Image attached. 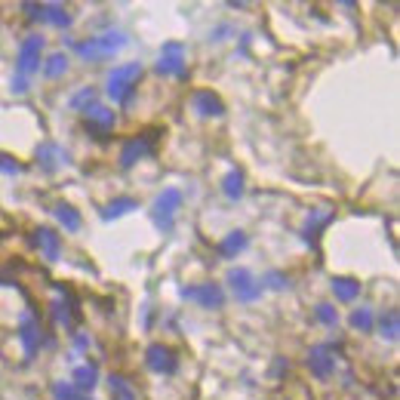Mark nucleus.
<instances>
[{
	"label": "nucleus",
	"mask_w": 400,
	"mask_h": 400,
	"mask_svg": "<svg viewBox=\"0 0 400 400\" xmlns=\"http://www.w3.org/2000/svg\"><path fill=\"white\" fill-rule=\"evenodd\" d=\"M133 210H138V200L136 197H114L111 203H105L102 206V219L105 222H114V219H123V215H129Z\"/></svg>",
	"instance_id": "obj_21"
},
{
	"label": "nucleus",
	"mask_w": 400,
	"mask_h": 400,
	"mask_svg": "<svg viewBox=\"0 0 400 400\" xmlns=\"http://www.w3.org/2000/svg\"><path fill=\"white\" fill-rule=\"evenodd\" d=\"M154 145H157V136H154V133H142V136L127 138V142H123V148H120V166L129 169V166H136L138 160L151 157Z\"/></svg>",
	"instance_id": "obj_9"
},
{
	"label": "nucleus",
	"mask_w": 400,
	"mask_h": 400,
	"mask_svg": "<svg viewBox=\"0 0 400 400\" xmlns=\"http://www.w3.org/2000/svg\"><path fill=\"white\" fill-rule=\"evenodd\" d=\"M231 31H234L231 25H219L215 31H210V41H215V43H219V41H225V34H231Z\"/></svg>",
	"instance_id": "obj_35"
},
{
	"label": "nucleus",
	"mask_w": 400,
	"mask_h": 400,
	"mask_svg": "<svg viewBox=\"0 0 400 400\" xmlns=\"http://www.w3.org/2000/svg\"><path fill=\"white\" fill-rule=\"evenodd\" d=\"M127 43H129V37L123 34V31H105V34H92V37H83V41H74L71 50L83 62H108L117 56Z\"/></svg>",
	"instance_id": "obj_2"
},
{
	"label": "nucleus",
	"mask_w": 400,
	"mask_h": 400,
	"mask_svg": "<svg viewBox=\"0 0 400 400\" xmlns=\"http://www.w3.org/2000/svg\"><path fill=\"white\" fill-rule=\"evenodd\" d=\"M243 173L241 169H228L225 179H222V194H225V200H231V203H237V200L243 197Z\"/></svg>",
	"instance_id": "obj_24"
},
{
	"label": "nucleus",
	"mask_w": 400,
	"mask_h": 400,
	"mask_svg": "<svg viewBox=\"0 0 400 400\" xmlns=\"http://www.w3.org/2000/svg\"><path fill=\"white\" fill-rule=\"evenodd\" d=\"M28 90H31V80H25V77H15V74H13V92H19V96H25Z\"/></svg>",
	"instance_id": "obj_34"
},
{
	"label": "nucleus",
	"mask_w": 400,
	"mask_h": 400,
	"mask_svg": "<svg viewBox=\"0 0 400 400\" xmlns=\"http://www.w3.org/2000/svg\"><path fill=\"white\" fill-rule=\"evenodd\" d=\"M138 80H142V65L138 62H123V65H114L105 77V92L114 105L127 108L133 105V96L138 90Z\"/></svg>",
	"instance_id": "obj_1"
},
{
	"label": "nucleus",
	"mask_w": 400,
	"mask_h": 400,
	"mask_svg": "<svg viewBox=\"0 0 400 400\" xmlns=\"http://www.w3.org/2000/svg\"><path fill=\"white\" fill-rule=\"evenodd\" d=\"M182 200L185 194L179 188H164L157 197H154V203H151V222H154V228L160 231V234H169L176 225V213L182 210Z\"/></svg>",
	"instance_id": "obj_3"
},
{
	"label": "nucleus",
	"mask_w": 400,
	"mask_h": 400,
	"mask_svg": "<svg viewBox=\"0 0 400 400\" xmlns=\"http://www.w3.org/2000/svg\"><path fill=\"white\" fill-rule=\"evenodd\" d=\"M246 246H250V237H246L243 231H228V234L219 241V246H215V252H219L222 259H237Z\"/></svg>",
	"instance_id": "obj_17"
},
{
	"label": "nucleus",
	"mask_w": 400,
	"mask_h": 400,
	"mask_svg": "<svg viewBox=\"0 0 400 400\" xmlns=\"http://www.w3.org/2000/svg\"><path fill=\"white\" fill-rule=\"evenodd\" d=\"M0 173H6V176H19V173H22V164H19V160H13L10 154H0Z\"/></svg>",
	"instance_id": "obj_33"
},
{
	"label": "nucleus",
	"mask_w": 400,
	"mask_h": 400,
	"mask_svg": "<svg viewBox=\"0 0 400 400\" xmlns=\"http://www.w3.org/2000/svg\"><path fill=\"white\" fill-rule=\"evenodd\" d=\"M329 219H333V215H329V213H311V219H308V225L302 228V241H305V243H314V241H317V234H320V228L327 225Z\"/></svg>",
	"instance_id": "obj_29"
},
{
	"label": "nucleus",
	"mask_w": 400,
	"mask_h": 400,
	"mask_svg": "<svg viewBox=\"0 0 400 400\" xmlns=\"http://www.w3.org/2000/svg\"><path fill=\"white\" fill-rule=\"evenodd\" d=\"M34 246L41 250V256L46 262H59L62 259V234H56L52 228H37L34 231Z\"/></svg>",
	"instance_id": "obj_14"
},
{
	"label": "nucleus",
	"mask_w": 400,
	"mask_h": 400,
	"mask_svg": "<svg viewBox=\"0 0 400 400\" xmlns=\"http://www.w3.org/2000/svg\"><path fill=\"white\" fill-rule=\"evenodd\" d=\"M71 385H74L77 391H80V394H90V391L99 385V366H96V364H80V366H74Z\"/></svg>",
	"instance_id": "obj_18"
},
{
	"label": "nucleus",
	"mask_w": 400,
	"mask_h": 400,
	"mask_svg": "<svg viewBox=\"0 0 400 400\" xmlns=\"http://www.w3.org/2000/svg\"><path fill=\"white\" fill-rule=\"evenodd\" d=\"M19 342H22V354L25 360H34V354L41 351V323H37L34 311H25L19 320Z\"/></svg>",
	"instance_id": "obj_11"
},
{
	"label": "nucleus",
	"mask_w": 400,
	"mask_h": 400,
	"mask_svg": "<svg viewBox=\"0 0 400 400\" xmlns=\"http://www.w3.org/2000/svg\"><path fill=\"white\" fill-rule=\"evenodd\" d=\"M41 74L46 77V80H56V77L68 74V56L65 52H52V56H46L43 65H41Z\"/></svg>",
	"instance_id": "obj_25"
},
{
	"label": "nucleus",
	"mask_w": 400,
	"mask_h": 400,
	"mask_svg": "<svg viewBox=\"0 0 400 400\" xmlns=\"http://www.w3.org/2000/svg\"><path fill=\"white\" fill-rule=\"evenodd\" d=\"M329 290H333L336 302L348 305L360 296V280H354V277H333V280H329Z\"/></svg>",
	"instance_id": "obj_19"
},
{
	"label": "nucleus",
	"mask_w": 400,
	"mask_h": 400,
	"mask_svg": "<svg viewBox=\"0 0 400 400\" xmlns=\"http://www.w3.org/2000/svg\"><path fill=\"white\" fill-rule=\"evenodd\" d=\"M37 164H41L43 173H56V169L71 164V154L62 148V145H56V142H43L41 148H37Z\"/></svg>",
	"instance_id": "obj_13"
},
{
	"label": "nucleus",
	"mask_w": 400,
	"mask_h": 400,
	"mask_svg": "<svg viewBox=\"0 0 400 400\" xmlns=\"http://www.w3.org/2000/svg\"><path fill=\"white\" fill-rule=\"evenodd\" d=\"M43 65V37L41 34H25L15 52V77L31 80Z\"/></svg>",
	"instance_id": "obj_4"
},
{
	"label": "nucleus",
	"mask_w": 400,
	"mask_h": 400,
	"mask_svg": "<svg viewBox=\"0 0 400 400\" xmlns=\"http://www.w3.org/2000/svg\"><path fill=\"white\" fill-rule=\"evenodd\" d=\"M108 385H111V397H114V400H138L133 382H129L127 376H111V379H108Z\"/></svg>",
	"instance_id": "obj_28"
},
{
	"label": "nucleus",
	"mask_w": 400,
	"mask_h": 400,
	"mask_svg": "<svg viewBox=\"0 0 400 400\" xmlns=\"http://www.w3.org/2000/svg\"><path fill=\"white\" fill-rule=\"evenodd\" d=\"M314 317H317L323 327H336V323H338V311H336V305H327V302H323V305L314 308Z\"/></svg>",
	"instance_id": "obj_32"
},
{
	"label": "nucleus",
	"mask_w": 400,
	"mask_h": 400,
	"mask_svg": "<svg viewBox=\"0 0 400 400\" xmlns=\"http://www.w3.org/2000/svg\"><path fill=\"white\" fill-rule=\"evenodd\" d=\"M52 215H56V222H59V225L68 231V234H74V231H80V228H83V219H80V213H77L71 203H65V200H62V203H56V206H52Z\"/></svg>",
	"instance_id": "obj_20"
},
{
	"label": "nucleus",
	"mask_w": 400,
	"mask_h": 400,
	"mask_svg": "<svg viewBox=\"0 0 400 400\" xmlns=\"http://www.w3.org/2000/svg\"><path fill=\"white\" fill-rule=\"evenodd\" d=\"M52 397L56 400H83V394L71 382H52Z\"/></svg>",
	"instance_id": "obj_30"
},
{
	"label": "nucleus",
	"mask_w": 400,
	"mask_h": 400,
	"mask_svg": "<svg viewBox=\"0 0 400 400\" xmlns=\"http://www.w3.org/2000/svg\"><path fill=\"white\" fill-rule=\"evenodd\" d=\"M68 105H71V111L87 114L92 105H99V90H96V87H83V90H77L74 96L68 99Z\"/></svg>",
	"instance_id": "obj_26"
},
{
	"label": "nucleus",
	"mask_w": 400,
	"mask_h": 400,
	"mask_svg": "<svg viewBox=\"0 0 400 400\" xmlns=\"http://www.w3.org/2000/svg\"><path fill=\"white\" fill-rule=\"evenodd\" d=\"M145 366L157 376H173L179 360H176L173 348H166V345H148V351H145Z\"/></svg>",
	"instance_id": "obj_12"
},
{
	"label": "nucleus",
	"mask_w": 400,
	"mask_h": 400,
	"mask_svg": "<svg viewBox=\"0 0 400 400\" xmlns=\"http://www.w3.org/2000/svg\"><path fill=\"white\" fill-rule=\"evenodd\" d=\"M179 296L185 302H194L200 308H206V311H219V308H225V290H222V283H191V287H182Z\"/></svg>",
	"instance_id": "obj_7"
},
{
	"label": "nucleus",
	"mask_w": 400,
	"mask_h": 400,
	"mask_svg": "<svg viewBox=\"0 0 400 400\" xmlns=\"http://www.w3.org/2000/svg\"><path fill=\"white\" fill-rule=\"evenodd\" d=\"M114 127H117V114L105 105H92L90 111L83 114V129H87V136L99 138V142H105V138L114 133Z\"/></svg>",
	"instance_id": "obj_8"
},
{
	"label": "nucleus",
	"mask_w": 400,
	"mask_h": 400,
	"mask_svg": "<svg viewBox=\"0 0 400 400\" xmlns=\"http://www.w3.org/2000/svg\"><path fill=\"white\" fill-rule=\"evenodd\" d=\"M41 22H46L52 28H68L71 25V13L62 3H41Z\"/></svg>",
	"instance_id": "obj_22"
},
{
	"label": "nucleus",
	"mask_w": 400,
	"mask_h": 400,
	"mask_svg": "<svg viewBox=\"0 0 400 400\" xmlns=\"http://www.w3.org/2000/svg\"><path fill=\"white\" fill-rule=\"evenodd\" d=\"M259 283H262V290H287L290 287V277L283 274V271H268Z\"/></svg>",
	"instance_id": "obj_31"
},
{
	"label": "nucleus",
	"mask_w": 400,
	"mask_h": 400,
	"mask_svg": "<svg viewBox=\"0 0 400 400\" xmlns=\"http://www.w3.org/2000/svg\"><path fill=\"white\" fill-rule=\"evenodd\" d=\"M376 327H379V336L382 338L397 342V333H400V314H397V308H385L379 317H376Z\"/></svg>",
	"instance_id": "obj_23"
},
{
	"label": "nucleus",
	"mask_w": 400,
	"mask_h": 400,
	"mask_svg": "<svg viewBox=\"0 0 400 400\" xmlns=\"http://www.w3.org/2000/svg\"><path fill=\"white\" fill-rule=\"evenodd\" d=\"M225 280H228V287H231V296H234L237 302H243V305H252V302H259V299L265 296L259 277L252 274L250 268H231Z\"/></svg>",
	"instance_id": "obj_5"
},
{
	"label": "nucleus",
	"mask_w": 400,
	"mask_h": 400,
	"mask_svg": "<svg viewBox=\"0 0 400 400\" xmlns=\"http://www.w3.org/2000/svg\"><path fill=\"white\" fill-rule=\"evenodd\" d=\"M83 400H92V397H90V394H83Z\"/></svg>",
	"instance_id": "obj_37"
},
{
	"label": "nucleus",
	"mask_w": 400,
	"mask_h": 400,
	"mask_svg": "<svg viewBox=\"0 0 400 400\" xmlns=\"http://www.w3.org/2000/svg\"><path fill=\"white\" fill-rule=\"evenodd\" d=\"M348 323H351L354 333H373V329H376V314H373V308H354Z\"/></svg>",
	"instance_id": "obj_27"
},
{
	"label": "nucleus",
	"mask_w": 400,
	"mask_h": 400,
	"mask_svg": "<svg viewBox=\"0 0 400 400\" xmlns=\"http://www.w3.org/2000/svg\"><path fill=\"white\" fill-rule=\"evenodd\" d=\"M59 292H62V299L52 302V317H56L59 327L71 329L74 327V308H77V302H74V296L65 287H59Z\"/></svg>",
	"instance_id": "obj_16"
},
{
	"label": "nucleus",
	"mask_w": 400,
	"mask_h": 400,
	"mask_svg": "<svg viewBox=\"0 0 400 400\" xmlns=\"http://www.w3.org/2000/svg\"><path fill=\"white\" fill-rule=\"evenodd\" d=\"M305 364H308V369H311L314 379H320V382L329 379V376L336 373V348L333 345H314V348L308 351Z\"/></svg>",
	"instance_id": "obj_10"
},
{
	"label": "nucleus",
	"mask_w": 400,
	"mask_h": 400,
	"mask_svg": "<svg viewBox=\"0 0 400 400\" xmlns=\"http://www.w3.org/2000/svg\"><path fill=\"white\" fill-rule=\"evenodd\" d=\"M22 10L28 13V19H37V22H41V3H22Z\"/></svg>",
	"instance_id": "obj_36"
},
{
	"label": "nucleus",
	"mask_w": 400,
	"mask_h": 400,
	"mask_svg": "<svg viewBox=\"0 0 400 400\" xmlns=\"http://www.w3.org/2000/svg\"><path fill=\"white\" fill-rule=\"evenodd\" d=\"M191 102H194V111L200 117H222V114H225V102H222L213 90H197Z\"/></svg>",
	"instance_id": "obj_15"
},
{
	"label": "nucleus",
	"mask_w": 400,
	"mask_h": 400,
	"mask_svg": "<svg viewBox=\"0 0 400 400\" xmlns=\"http://www.w3.org/2000/svg\"><path fill=\"white\" fill-rule=\"evenodd\" d=\"M157 74L164 77H176V80H185L188 77V52L179 41H166L160 46V56H157Z\"/></svg>",
	"instance_id": "obj_6"
}]
</instances>
